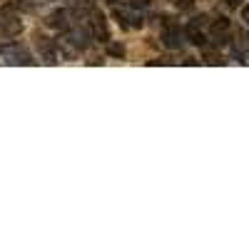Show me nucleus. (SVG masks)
Returning a JSON list of instances; mask_svg holds the SVG:
<instances>
[{
	"label": "nucleus",
	"instance_id": "f257e3e1",
	"mask_svg": "<svg viewBox=\"0 0 249 249\" xmlns=\"http://www.w3.org/2000/svg\"><path fill=\"white\" fill-rule=\"evenodd\" d=\"M0 65H35V60L25 45L5 43V45H0Z\"/></svg>",
	"mask_w": 249,
	"mask_h": 249
},
{
	"label": "nucleus",
	"instance_id": "f03ea898",
	"mask_svg": "<svg viewBox=\"0 0 249 249\" xmlns=\"http://www.w3.org/2000/svg\"><path fill=\"white\" fill-rule=\"evenodd\" d=\"M115 20L127 28V30H137L144 25V5H117L115 8Z\"/></svg>",
	"mask_w": 249,
	"mask_h": 249
},
{
	"label": "nucleus",
	"instance_id": "7ed1b4c3",
	"mask_svg": "<svg viewBox=\"0 0 249 249\" xmlns=\"http://www.w3.org/2000/svg\"><path fill=\"white\" fill-rule=\"evenodd\" d=\"M184 40H187L184 28H179L177 20L164 18V25H162V43H164V48H170V50H179V48L184 45Z\"/></svg>",
	"mask_w": 249,
	"mask_h": 249
},
{
	"label": "nucleus",
	"instance_id": "20e7f679",
	"mask_svg": "<svg viewBox=\"0 0 249 249\" xmlns=\"http://www.w3.org/2000/svg\"><path fill=\"white\" fill-rule=\"evenodd\" d=\"M33 40H35V48H37L40 60H43L45 65H57V43H55V40H50L43 33H35Z\"/></svg>",
	"mask_w": 249,
	"mask_h": 249
},
{
	"label": "nucleus",
	"instance_id": "39448f33",
	"mask_svg": "<svg viewBox=\"0 0 249 249\" xmlns=\"http://www.w3.org/2000/svg\"><path fill=\"white\" fill-rule=\"evenodd\" d=\"M20 30H23V20H20V15L15 13V8L8 5V8L0 10V33H3L5 37H15Z\"/></svg>",
	"mask_w": 249,
	"mask_h": 249
},
{
	"label": "nucleus",
	"instance_id": "423d86ee",
	"mask_svg": "<svg viewBox=\"0 0 249 249\" xmlns=\"http://www.w3.org/2000/svg\"><path fill=\"white\" fill-rule=\"evenodd\" d=\"M72 13L70 10H65V8H57V10H53L50 15H48V20H45V23H48V28H53V30H57L60 35L62 33H68L70 30V25H72Z\"/></svg>",
	"mask_w": 249,
	"mask_h": 249
},
{
	"label": "nucleus",
	"instance_id": "0eeeda50",
	"mask_svg": "<svg viewBox=\"0 0 249 249\" xmlns=\"http://www.w3.org/2000/svg\"><path fill=\"white\" fill-rule=\"evenodd\" d=\"M230 18H217L214 20V23H212V28H210V35H212V40H214V43L217 45H224L227 43V40H230Z\"/></svg>",
	"mask_w": 249,
	"mask_h": 249
},
{
	"label": "nucleus",
	"instance_id": "6e6552de",
	"mask_svg": "<svg viewBox=\"0 0 249 249\" xmlns=\"http://www.w3.org/2000/svg\"><path fill=\"white\" fill-rule=\"evenodd\" d=\"M202 20L204 18H195L192 23H187V28H184V33H187V40H190L192 45H207V35H204V30H202Z\"/></svg>",
	"mask_w": 249,
	"mask_h": 249
},
{
	"label": "nucleus",
	"instance_id": "1a4fd4ad",
	"mask_svg": "<svg viewBox=\"0 0 249 249\" xmlns=\"http://www.w3.org/2000/svg\"><path fill=\"white\" fill-rule=\"evenodd\" d=\"M107 53H110L112 57H122V55H124V50H122V45H117V43H112V45L107 48Z\"/></svg>",
	"mask_w": 249,
	"mask_h": 249
},
{
	"label": "nucleus",
	"instance_id": "9d476101",
	"mask_svg": "<svg viewBox=\"0 0 249 249\" xmlns=\"http://www.w3.org/2000/svg\"><path fill=\"white\" fill-rule=\"evenodd\" d=\"M224 5H227V8H232V10H237V8L244 5V0H224Z\"/></svg>",
	"mask_w": 249,
	"mask_h": 249
},
{
	"label": "nucleus",
	"instance_id": "9b49d317",
	"mask_svg": "<svg viewBox=\"0 0 249 249\" xmlns=\"http://www.w3.org/2000/svg\"><path fill=\"white\" fill-rule=\"evenodd\" d=\"M107 3L112 8H117V5H132V3H137V0H107Z\"/></svg>",
	"mask_w": 249,
	"mask_h": 249
},
{
	"label": "nucleus",
	"instance_id": "f8f14e48",
	"mask_svg": "<svg viewBox=\"0 0 249 249\" xmlns=\"http://www.w3.org/2000/svg\"><path fill=\"white\" fill-rule=\"evenodd\" d=\"M242 15H244V20L249 23V5H244V10H242Z\"/></svg>",
	"mask_w": 249,
	"mask_h": 249
}]
</instances>
